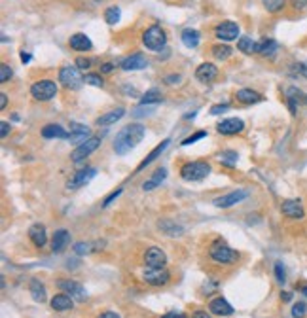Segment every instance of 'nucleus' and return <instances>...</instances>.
Segmentation results:
<instances>
[{
  "label": "nucleus",
  "instance_id": "obj_1",
  "mask_svg": "<svg viewBox=\"0 0 307 318\" xmlns=\"http://www.w3.org/2000/svg\"><path fill=\"white\" fill-rule=\"evenodd\" d=\"M144 135H146V129H144V125H141V123H129V125H125L124 129L116 135L114 152L118 156L129 154L139 142L143 141Z\"/></svg>",
  "mask_w": 307,
  "mask_h": 318
},
{
  "label": "nucleus",
  "instance_id": "obj_2",
  "mask_svg": "<svg viewBox=\"0 0 307 318\" xmlns=\"http://www.w3.org/2000/svg\"><path fill=\"white\" fill-rule=\"evenodd\" d=\"M211 172V165L207 161H193V163H186L180 168V176L186 182H199L203 178L209 176Z\"/></svg>",
  "mask_w": 307,
  "mask_h": 318
},
{
  "label": "nucleus",
  "instance_id": "obj_3",
  "mask_svg": "<svg viewBox=\"0 0 307 318\" xmlns=\"http://www.w3.org/2000/svg\"><path fill=\"white\" fill-rule=\"evenodd\" d=\"M209 256H211L216 263H233L239 260V254L235 252L231 246H228L224 241L212 243L211 248H209Z\"/></svg>",
  "mask_w": 307,
  "mask_h": 318
},
{
  "label": "nucleus",
  "instance_id": "obj_4",
  "mask_svg": "<svg viewBox=\"0 0 307 318\" xmlns=\"http://www.w3.org/2000/svg\"><path fill=\"white\" fill-rule=\"evenodd\" d=\"M143 44L152 51H161L167 44L165 30L159 25H152L150 28H146V32L143 34Z\"/></svg>",
  "mask_w": 307,
  "mask_h": 318
},
{
  "label": "nucleus",
  "instance_id": "obj_5",
  "mask_svg": "<svg viewBox=\"0 0 307 318\" xmlns=\"http://www.w3.org/2000/svg\"><path fill=\"white\" fill-rule=\"evenodd\" d=\"M30 95L36 99V101H51L55 95H57V84L51 82V80H38L30 85Z\"/></svg>",
  "mask_w": 307,
  "mask_h": 318
},
{
  "label": "nucleus",
  "instance_id": "obj_6",
  "mask_svg": "<svg viewBox=\"0 0 307 318\" xmlns=\"http://www.w3.org/2000/svg\"><path fill=\"white\" fill-rule=\"evenodd\" d=\"M59 82L67 89H80L82 84H86L82 74H80V70H78V66H63L59 70Z\"/></svg>",
  "mask_w": 307,
  "mask_h": 318
},
{
  "label": "nucleus",
  "instance_id": "obj_7",
  "mask_svg": "<svg viewBox=\"0 0 307 318\" xmlns=\"http://www.w3.org/2000/svg\"><path fill=\"white\" fill-rule=\"evenodd\" d=\"M143 281L148 286H167L171 281V273L165 267H148L143 273Z\"/></svg>",
  "mask_w": 307,
  "mask_h": 318
},
{
  "label": "nucleus",
  "instance_id": "obj_8",
  "mask_svg": "<svg viewBox=\"0 0 307 318\" xmlns=\"http://www.w3.org/2000/svg\"><path fill=\"white\" fill-rule=\"evenodd\" d=\"M99 146H101V139H99V137H89L86 142L78 144L76 150L70 154V159H72L74 163H80V161H84L86 158H89Z\"/></svg>",
  "mask_w": 307,
  "mask_h": 318
},
{
  "label": "nucleus",
  "instance_id": "obj_9",
  "mask_svg": "<svg viewBox=\"0 0 307 318\" xmlns=\"http://www.w3.org/2000/svg\"><path fill=\"white\" fill-rule=\"evenodd\" d=\"M57 286H59V290L63 292V294H67V296H70L72 300H76V301H86L87 300V292L80 282L61 279V281H57Z\"/></svg>",
  "mask_w": 307,
  "mask_h": 318
},
{
  "label": "nucleus",
  "instance_id": "obj_10",
  "mask_svg": "<svg viewBox=\"0 0 307 318\" xmlns=\"http://www.w3.org/2000/svg\"><path fill=\"white\" fill-rule=\"evenodd\" d=\"M97 174V168L95 167H86L82 168V170H78L74 176L70 178L67 182V187L68 189H78V187H84L87 186Z\"/></svg>",
  "mask_w": 307,
  "mask_h": 318
},
{
  "label": "nucleus",
  "instance_id": "obj_11",
  "mask_svg": "<svg viewBox=\"0 0 307 318\" xmlns=\"http://www.w3.org/2000/svg\"><path fill=\"white\" fill-rule=\"evenodd\" d=\"M214 34H216V38H220L222 42H233L239 38V25L233 21H224L214 28Z\"/></svg>",
  "mask_w": 307,
  "mask_h": 318
},
{
  "label": "nucleus",
  "instance_id": "obj_12",
  "mask_svg": "<svg viewBox=\"0 0 307 318\" xmlns=\"http://www.w3.org/2000/svg\"><path fill=\"white\" fill-rule=\"evenodd\" d=\"M281 212L287 216V218H292V220H302V218L306 216L304 205H302V201H298V199H287V201H283Z\"/></svg>",
  "mask_w": 307,
  "mask_h": 318
},
{
  "label": "nucleus",
  "instance_id": "obj_13",
  "mask_svg": "<svg viewBox=\"0 0 307 318\" xmlns=\"http://www.w3.org/2000/svg\"><path fill=\"white\" fill-rule=\"evenodd\" d=\"M167 262V254L163 252V248L159 246H150L146 252H144V263L148 267H163Z\"/></svg>",
  "mask_w": 307,
  "mask_h": 318
},
{
  "label": "nucleus",
  "instance_id": "obj_14",
  "mask_svg": "<svg viewBox=\"0 0 307 318\" xmlns=\"http://www.w3.org/2000/svg\"><path fill=\"white\" fill-rule=\"evenodd\" d=\"M249 197V191L247 189H237V191H231L228 195H222L218 199H214V206H218V208H230V206L237 205L241 203L243 199H247Z\"/></svg>",
  "mask_w": 307,
  "mask_h": 318
},
{
  "label": "nucleus",
  "instance_id": "obj_15",
  "mask_svg": "<svg viewBox=\"0 0 307 318\" xmlns=\"http://www.w3.org/2000/svg\"><path fill=\"white\" fill-rule=\"evenodd\" d=\"M120 66H122V70H125V72H131V70H143V68L148 66V59H146L143 53H133V55L125 57L124 61L120 63Z\"/></svg>",
  "mask_w": 307,
  "mask_h": 318
},
{
  "label": "nucleus",
  "instance_id": "obj_16",
  "mask_svg": "<svg viewBox=\"0 0 307 318\" xmlns=\"http://www.w3.org/2000/svg\"><path fill=\"white\" fill-rule=\"evenodd\" d=\"M216 129H218L220 135H237V133H243L245 123L239 118H228V120H222L216 125Z\"/></svg>",
  "mask_w": 307,
  "mask_h": 318
},
{
  "label": "nucleus",
  "instance_id": "obj_17",
  "mask_svg": "<svg viewBox=\"0 0 307 318\" xmlns=\"http://www.w3.org/2000/svg\"><path fill=\"white\" fill-rule=\"evenodd\" d=\"M307 101V95H304L298 87H288L287 89V104H288V110L292 116H296L298 112V106Z\"/></svg>",
  "mask_w": 307,
  "mask_h": 318
},
{
  "label": "nucleus",
  "instance_id": "obj_18",
  "mask_svg": "<svg viewBox=\"0 0 307 318\" xmlns=\"http://www.w3.org/2000/svg\"><path fill=\"white\" fill-rule=\"evenodd\" d=\"M29 239L32 241V244H34L36 248H44V246H46V243H48V233H46V227H44L42 224L30 225Z\"/></svg>",
  "mask_w": 307,
  "mask_h": 318
},
{
  "label": "nucleus",
  "instance_id": "obj_19",
  "mask_svg": "<svg viewBox=\"0 0 307 318\" xmlns=\"http://www.w3.org/2000/svg\"><path fill=\"white\" fill-rule=\"evenodd\" d=\"M87 139H89V127L87 125H82V123L76 122L70 123V137H68V141L72 142V144H82Z\"/></svg>",
  "mask_w": 307,
  "mask_h": 318
},
{
  "label": "nucleus",
  "instance_id": "obj_20",
  "mask_svg": "<svg viewBox=\"0 0 307 318\" xmlns=\"http://www.w3.org/2000/svg\"><path fill=\"white\" fill-rule=\"evenodd\" d=\"M216 76H218V68H216V65H212V63H203V65H199L197 70H195V78H197L199 82H203V84L212 82Z\"/></svg>",
  "mask_w": 307,
  "mask_h": 318
},
{
  "label": "nucleus",
  "instance_id": "obj_21",
  "mask_svg": "<svg viewBox=\"0 0 307 318\" xmlns=\"http://www.w3.org/2000/svg\"><path fill=\"white\" fill-rule=\"evenodd\" d=\"M209 313L216 315V317H230V315H233V307L224 298H216L209 303Z\"/></svg>",
  "mask_w": 307,
  "mask_h": 318
},
{
  "label": "nucleus",
  "instance_id": "obj_22",
  "mask_svg": "<svg viewBox=\"0 0 307 318\" xmlns=\"http://www.w3.org/2000/svg\"><path fill=\"white\" fill-rule=\"evenodd\" d=\"M42 137L44 139H59V141H65L68 137H70V133L67 131V129H63L61 125H57V123H48L44 129H42Z\"/></svg>",
  "mask_w": 307,
  "mask_h": 318
},
{
  "label": "nucleus",
  "instance_id": "obj_23",
  "mask_svg": "<svg viewBox=\"0 0 307 318\" xmlns=\"http://www.w3.org/2000/svg\"><path fill=\"white\" fill-rule=\"evenodd\" d=\"M169 144H171V139H165V141L161 142L159 146H155V148H154V150L150 152L148 156H146V159H143V161L139 163V167H137V170H143V168L148 167V165H150L152 161H155V159L159 158V156H161V154H163V152L167 150V148H169Z\"/></svg>",
  "mask_w": 307,
  "mask_h": 318
},
{
  "label": "nucleus",
  "instance_id": "obj_24",
  "mask_svg": "<svg viewBox=\"0 0 307 318\" xmlns=\"http://www.w3.org/2000/svg\"><path fill=\"white\" fill-rule=\"evenodd\" d=\"M68 44H70L72 49H76V51H89V49L93 47L89 36L84 34V32H76V34H72L70 40H68Z\"/></svg>",
  "mask_w": 307,
  "mask_h": 318
},
{
  "label": "nucleus",
  "instance_id": "obj_25",
  "mask_svg": "<svg viewBox=\"0 0 307 318\" xmlns=\"http://www.w3.org/2000/svg\"><path fill=\"white\" fill-rule=\"evenodd\" d=\"M70 241V233H68L67 229H57L53 237H51V250L57 254V252H63V248L68 244Z\"/></svg>",
  "mask_w": 307,
  "mask_h": 318
},
{
  "label": "nucleus",
  "instance_id": "obj_26",
  "mask_svg": "<svg viewBox=\"0 0 307 318\" xmlns=\"http://www.w3.org/2000/svg\"><path fill=\"white\" fill-rule=\"evenodd\" d=\"M72 305H74V300H72L70 296H67V294H57V296L51 298V309L59 311V313L70 311L72 309Z\"/></svg>",
  "mask_w": 307,
  "mask_h": 318
},
{
  "label": "nucleus",
  "instance_id": "obj_27",
  "mask_svg": "<svg viewBox=\"0 0 307 318\" xmlns=\"http://www.w3.org/2000/svg\"><path fill=\"white\" fill-rule=\"evenodd\" d=\"M30 296H32V300L36 301V303H44V301L48 300V292H46V286L38 281V279H32L30 281Z\"/></svg>",
  "mask_w": 307,
  "mask_h": 318
},
{
  "label": "nucleus",
  "instance_id": "obj_28",
  "mask_svg": "<svg viewBox=\"0 0 307 318\" xmlns=\"http://www.w3.org/2000/svg\"><path fill=\"white\" fill-rule=\"evenodd\" d=\"M180 40H182V44L186 47H193L199 46V40H201V34H199V30H195V28H184L182 34H180Z\"/></svg>",
  "mask_w": 307,
  "mask_h": 318
},
{
  "label": "nucleus",
  "instance_id": "obj_29",
  "mask_svg": "<svg viewBox=\"0 0 307 318\" xmlns=\"http://www.w3.org/2000/svg\"><path fill=\"white\" fill-rule=\"evenodd\" d=\"M277 42L273 40V38H264L262 42H258V46H256V53L262 57H273L275 55V51H277Z\"/></svg>",
  "mask_w": 307,
  "mask_h": 318
},
{
  "label": "nucleus",
  "instance_id": "obj_30",
  "mask_svg": "<svg viewBox=\"0 0 307 318\" xmlns=\"http://www.w3.org/2000/svg\"><path fill=\"white\" fill-rule=\"evenodd\" d=\"M125 116V108H114V110H110V112L103 114L99 120H97V125H112V123L120 122L122 118Z\"/></svg>",
  "mask_w": 307,
  "mask_h": 318
},
{
  "label": "nucleus",
  "instance_id": "obj_31",
  "mask_svg": "<svg viewBox=\"0 0 307 318\" xmlns=\"http://www.w3.org/2000/svg\"><path fill=\"white\" fill-rule=\"evenodd\" d=\"M165 178H167V170H165V168H157L152 176L143 184V189L144 191H152V189H155V187L163 182Z\"/></svg>",
  "mask_w": 307,
  "mask_h": 318
},
{
  "label": "nucleus",
  "instance_id": "obj_32",
  "mask_svg": "<svg viewBox=\"0 0 307 318\" xmlns=\"http://www.w3.org/2000/svg\"><path fill=\"white\" fill-rule=\"evenodd\" d=\"M237 101L243 104H256L260 101H264V97L258 91H252V89H239L237 91Z\"/></svg>",
  "mask_w": 307,
  "mask_h": 318
},
{
  "label": "nucleus",
  "instance_id": "obj_33",
  "mask_svg": "<svg viewBox=\"0 0 307 318\" xmlns=\"http://www.w3.org/2000/svg\"><path fill=\"white\" fill-rule=\"evenodd\" d=\"M157 227H159L165 235H169V237H180V235L184 233L182 227L178 224H174L173 220H161V222L157 224Z\"/></svg>",
  "mask_w": 307,
  "mask_h": 318
},
{
  "label": "nucleus",
  "instance_id": "obj_34",
  "mask_svg": "<svg viewBox=\"0 0 307 318\" xmlns=\"http://www.w3.org/2000/svg\"><path fill=\"white\" fill-rule=\"evenodd\" d=\"M256 42L249 36H243L237 40V49H239L241 53H247V55H252V53H256Z\"/></svg>",
  "mask_w": 307,
  "mask_h": 318
},
{
  "label": "nucleus",
  "instance_id": "obj_35",
  "mask_svg": "<svg viewBox=\"0 0 307 318\" xmlns=\"http://www.w3.org/2000/svg\"><path fill=\"white\" fill-rule=\"evenodd\" d=\"M163 101V95H161V91L159 89H148L146 93L141 97V104H144V106H148V104H157Z\"/></svg>",
  "mask_w": 307,
  "mask_h": 318
},
{
  "label": "nucleus",
  "instance_id": "obj_36",
  "mask_svg": "<svg viewBox=\"0 0 307 318\" xmlns=\"http://www.w3.org/2000/svg\"><path fill=\"white\" fill-rule=\"evenodd\" d=\"M211 51L218 61H226V59L231 57V47L228 44H216V46H212Z\"/></svg>",
  "mask_w": 307,
  "mask_h": 318
},
{
  "label": "nucleus",
  "instance_id": "obj_37",
  "mask_svg": "<svg viewBox=\"0 0 307 318\" xmlns=\"http://www.w3.org/2000/svg\"><path fill=\"white\" fill-rule=\"evenodd\" d=\"M120 19H122V9L118 8V6H110V8H106L105 21L108 23V25H116V23H120Z\"/></svg>",
  "mask_w": 307,
  "mask_h": 318
},
{
  "label": "nucleus",
  "instance_id": "obj_38",
  "mask_svg": "<svg viewBox=\"0 0 307 318\" xmlns=\"http://www.w3.org/2000/svg\"><path fill=\"white\" fill-rule=\"evenodd\" d=\"M218 161H220L222 165H226V167L233 168L235 165H237V154H235V152H231V150L222 152L220 156H218Z\"/></svg>",
  "mask_w": 307,
  "mask_h": 318
},
{
  "label": "nucleus",
  "instance_id": "obj_39",
  "mask_svg": "<svg viewBox=\"0 0 307 318\" xmlns=\"http://www.w3.org/2000/svg\"><path fill=\"white\" fill-rule=\"evenodd\" d=\"M262 2H264V8L268 9L269 13H277L287 4V0H262Z\"/></svg>",
  "mask_w": 307,
  "mask_h": 318
},
{
  "label": "nucleus",
  "instance_id": "obj_40",
  "mask_svg": "<svg viewBox=\"0 0 307 318\" xmlns=\"http://www.w3.org/2000/svg\"><path fill=\"white\" fill-rule=\"evenodd\" d=\"M307 315V303L304 301H298L294 303V307H292V317L294 318H304Z\"/></svg>",
  "mask_w": 307,
  "mask_h": 318
},
{
  "label": "nucleus",
  "instance_id": "obj_41",
  "mask_svg": "<svg viewBox=\"0 0 307 318\" xmlns=\"http://www.w3.org/2000/svg\"><path fill=\"white\" fill-rule=\"evenodd\" d=\"M84 82L89 85H93V87H103L105 82H103V78L99 74H86L84 76Z\"/></svg>",
  "mask_w": 307,
  "mask_h": 318
},
{
  "label": "nucleus",
  "instance_id": "obj_42",
  "mask_svg": "<svg viewBox=\"0 0 307 318\" xmlns=\"http://www.w3.org/2000/svg\"><path fill=\"white\" fill-rule=\"evenodd\" d=\"M275 279H277L279 284H285L287 282V273H285V265L281 262L275 263Z\"/></svg>",
  "mask_w": 307,
  "mask_h": 318
},
{
  "label": "nucleus",
  "instance_id": "obj_43",
  "mask_svg": "<svg viewBox=\"0 0 307 318\" xmlns=\"http://www.w3.org/2000/svg\"><path fill=\"white\" fill-rule=\"evenodd\" d=\"M91 248H93V244L91 243H76L74 244V252L78 256H86V254L91 252Z\"/></svg>",
  "mask_w": 307,
  "mask_h": 318
},
{
  "label": "nucleus",
  "instance_id": "obj_44",
  "mask_svg": "<svg viewBox=\"0 0 307 318\" xmlns=\"http://www.w3.org/2000/svg\"><path fill=\"white\" fill-rule=\"evenodd\" d=\"M11 74H13V72H11V68L8 65L0 66V84H6L11 78Z\"/></svg>",
  "mask_w": 307,
  "mask_h": 318
},
{
  "label": "nucleus",
  "instance_id": "obj_45",
  "mask_svg": "<svg viewBox=\"0 0 307 318\" xmlns=\"http://www.w3.org/2000/svg\"><path fill=\"white\" fill-rule=\"evenodd\" d=\"M207 137V133L205 131H199V133H195V135H192V137H188L186 141L182 142V146H190V144H193V142H197V141H201V139H205Z\"/></svg>",
  "mask_w": 307,
  "mask_h": 318
},
{
  "label": "nucleus",
  "instance_id": "obj_46",
  "mask_svg": "<svg viewBox=\"0 0 307 318\" xmlns=\"http://www.w3.org/2000/svg\"><path fill=\"white\" fill-rule=\"evenodd\" d=\"M120 195H122V187H120V189H116V191H112L110 195L106 197L105 203H103V206H110V205H112V201H116V199H118Z\"/></svg>",
  "mask_w": 307,
  "mask_h": 318
},
{
  "label": "nucleus",
  "instance_id": "obj_47",
  "mask_svg": "<svg viewBox=\"0 0 307 318\" xmlns=\"http://www.w3.org/2000/svg\"><path fill=\"white\" fill-rule=\"evenodd\" d=\"M228 108H230L228 104H214L211 108V116H220V114H224Z\"/></svg>",
  "mask_w": 307,
  "mask_h": 318
},
{
  "label": "nucleus",
  "instance_id": "obj_48",
  "mask_svg": "<svg viewBox=\"0 0 307 318\" xmlns=\"http://www.w3.org/2000/svg\"><path fill=\"white\" fill-rule=\"evenodd\" d=\"M76 66L80 68V70H86V68H89V66H91V61H89V59H86V57H78V59H76Z\"/></svg>",
  "mask_w": 307,
  "mask_h": 318
},
{
  "label": "nucleus",
  "instance_id": "obj_49",
  "mask_svg": "<svg viewBox=\"0 0 307 318\" xmlns=\"http://www.w3.org/2000/svg\"><path fill=\"white\" fill-rule=\"evenodd\" d=\"M294 68H296V72L302 76V78H307V65L306 63H296Z\"/></svg>",
  "mask_w": 307,
  "mask_h": 318
},
{
  "label": "nucleus",
  "instance_id": "obj_50",
  "mask_svg": "<svg viewBox=\"0 0 307 318\" xmlns=\"http://www.w3.org/2000/svg\"><path fill=\"white\" fill-rule=\"evenodd\" d=\"M10 123L8 122H2L0 123V137H2V139H6V137H8V133H10Z\"/></svg>",
  "mask_w": 307,
  "mask_h": 318
},
{
  "label": "nucleus",
  "instance_id": "obj_51",
  "mask_svg": "<svg viewBox=\"0 0 307 318\" xmlns=\"http://www.w3.org/2000/svg\"><path fill=\"white\" fill-rule=\"evenodd\" d=\"M148 114H152V108H135L133 110V116L135 118H143V116H148Z\"/></svg>",
  "mask_w": 307,
  "mask_h": 318
},
{
  "label": "nucleus",
  "instance_id": "obj_52",
  "mask_svg": "<svg viewBox=\"0 0 307 318\" xmlns=\"http://www.w3.org/2000/svg\"><path fill=\"white\" fill-rule=\"evenodd\" d=\"M182 78H180V74H171V76H167L165 78V84H169V85H174V84H178Z\"/></svg>",
  "mask_w": 307,
  "mask_h": 318
},
{
  "label": "nucleus",
  "instance_id": "obj_53",
  "mask_svg": "<svg viewBox=\"0 0 307 318\" xmlns=\"http://www.w3.org/2000/svg\"><path fill=\"white\" fill-rule=\"evenodd\" d=\"M97 318H120V315L114 313V311H106V313H101Z\"/></svg>",
  "mask_w": 307,
  "mask_h": 318
},
{
  "label": "nucleus",
  "instance_id": "obj_54",
  "mask_svg": "<svg viewBox=\"0 0 307 318\" xmlns=\"http://www.w3.org/2000/svg\"><path fill=\"white\" fill-rule=\"evenodd\" d=\"M112 70H114V65H112V63H105V65L101 66V72H103V74H110Z\"/></svg>",
  "mask_w": 307,
  "mask_h": 318
},
{
  "label": "nucleus",
  "instance_id": "obj_55",
  "mask_svg": "<svg viewBox=\"0 0 307 318\" xmlns=\"http://www.w3.org/2000/svg\"><path fill=\"white\" fill-rule=\"evenodd\" d=\"M292 6L296 9H304L307 6V0H292Z\"/></svg>",
  "mask_w": 307,
  "mask_h": 318
},
{
  "label": "nucleus",
  "instance_id": "obj_56",
  "mask_svg": "<svg viewBox=\"0 0 307 318\" xmlns=\"http://www.w3.org/2000/svg\"><path fill=\"white\" fill-rule=\"evenodd\" d=\"M6 104H8V95L0 93V108L4 110V108H6Z\"/></svg>",
  "mask_w": 307,
  "mask_h": 318
},
{
  "label": "nucleus",
  "instance_id": "obj_57",
  "mask_svg": "<svg viewBox=\"0 0 307 318\" xmlns=\"http://www.w3.org/2000/svg\"><path fill=\"white\" fill-rule=\"evenodd\" d=\"M29 61H30V53H29V51H25V49H23V51H21V63H25V65H27Z\"/></svg>",
  "mask_w": 307,
  "mask_h": 318
},
{
  "label": "nucleus",
  "instance_id": "obj_58",
  "mask_svg": "<svg viewBox=\"0 0 307 318\" xmlns=\"http://www.w3.org/2000/svg\"><path fill=\"white\" fill-rule=\"evenodd\" d=\"M161 318H186L182 315V313H167V315H163Z\"/></svg>",
  "mask_w": 307,
  "mask_h": 318
},
{
  "label": "nucleus",
  "instance_id": "obj_59",
  "mask_svg": "<svg viewBox=\"0 0 307 318\" xmlns=\"http://www.w3.org/2000/svg\"><path fill=\"white\" fill-rule=\"evenodd\" d=\"M281 300H283V301H290V300H292V294H290V292H281Z\"/></svg>",
  "mask_w": 307,
  "mask_h": 318
},
{
  "label": "nucleus",
  "instance_id": "obj_60",
  "mask_svg": "<svg viewBox=\"0 0 307 318\" xmlns=\"http://www.w3.org/2000/svg\"><path fill=\"white\" fill-rule=\"evenodd\" d=\"M300 290H302V294H304V296H306V298H307V284H306V286H302Z\"/></svg>",
  "mask_w": 307,
  "mask_h": 318
},
{
  "label": "nucleus",
  "instance_id": "obj_61",
  "mask_svg": "<svg viewBox=\"0 0 307 318\" xmlns=\"http://www.w3.org/2000/svg\"><path fill=\"white\" fill-rule=\"evenodd\" d=\"M195 318H207V315H203V313H197V315H195Z\"/></svg>",
  "mask_w": 307,
  "mask_h": 318
}]
</instances>
